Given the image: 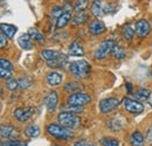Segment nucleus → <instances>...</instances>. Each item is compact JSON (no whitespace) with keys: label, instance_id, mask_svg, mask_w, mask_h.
<instances>
[{"label":"nucleus","instance_id":"12","mask_svg":"<svg viewBox=\"0 0 152 146\" xmlns=\"http://www.w3.org/2000/svg\"><path fill=\"white\" fill-rule=\"evenodd\" d=\"M62 75L56 72H52L47 75V83L50 85V87H58L61 83H62Z\"/></svg>","mask_w":152,"mask_h":146},{"label":"nucleus","instance_id":"6","mask_svg":"<svg viewBox=\"0 0 152 146\" xmlns=\"http://www.w3.org/2000/svg\"><path fill=\"white\" fill-rule=\"evenodd\" d=\"M121 104L119 99L115 98V97H109V98H104L99 102V111L102 113H108L114 111L116 108H118V105Z\"/></svg>","mask_w":152,"mask_h":146},{"label":"nucleus","instance_id":"41","mask_svg":"<svg viewBox=\"0 0 152 146\" xmlns=\"http://www.w3.org/2000/svg\"><path fill=\"white\" fill-rule=\"evenodd\" d=\"M55 146H58V145H55Z\"/></svg>","mask_w":152,"mask_h":146},{"label":"nucleus","instance_id":"35","mask_svg":"<svg viewBox=\"0 0 152 146\" xmlns=\"http://www.w3.org/2000/svg\"><path fill=\"white\" fill-rule=\"evenodd\" d=\"M1 146H26V144L21 143V142H15V140H10L6 143H2Z\"/></svg>","mask_w":152,"mask_h":146},{"label":"nucleus","instance_id":"39","mask_svg":"<svg viewBox=\"0 0 152 146\" xmlns=\"http://www.w3.org/2000/svg\"><path fill=\"white\" fill-rule=\"evenodd\" d=\"M148 139H149L150 142H152V128L148 131Z\"/></svg>","mask_w":152,"mask_h":146},{"label":"nucleus","instance_id":"38","mask_svg":"<svg viewBox=\"0 0 152 146\" xmlns=\"http://www.w3.org/2000/svg\"><path fill=\"white\" fill-rule=\"evenodd\" d=\"M74 146H96L94 143H90V142H87V140H80V142H76Z\"/></svg>","mask_w":152,"mask_h":146},{"label":"nucleus","instance_id":"33","mask_svg":"<svg viewBox=\"0 0 152 146\" xmlns=\"http://www.w3.org/2000/svg\"><path fill=\"white\" fill-rule=\"evenodd\" d=\"M0 64H1V67L5 68V69H8V70H12V69H13L12 63H11L8 60H6V58H1V60H0Z\"/></svg>","mask_w":152,"mask_h":146},{"label":"nucleus","instance_id":"30","mask_svg":"<svg viewBox=\"0 0 152 146\" xmlns=\"http://www.w3.org/2000/svg\"><path fill=\"white\" fill-rule=\"evenodd\" d=\"M0 76H1V78H4V80H11V78H12V73H11V70L0 67Z\"/></svg>","mask_w":152,"mask_h":146},{"label":"nucleus","instance_id":"24","mask_svg":"<svg viewBox=\"0 0 152 146\" xmlns=\"http://www.w3.org/2000/svg\"><path fill=\"white\" fill-rule=\"evenodd\" d=\"M134 33H136V29H133L130 25H128V26H125V27L123 28V37H124V40L128 41V42L132 40Z\"/></svg>","mask_w":152,"mask_h":146},{"label":"nucleus","instance_id":"3","mask_svg":"<svg viewBox=\"0 0 152 146\" xmlns=\"http://www.w3.org/2000/svg\"><path fill=\"white\" fill-rule=\"evenodd\" d=\"M57 120H58L60 125L69 128H76L81 123V119H80L78 116H76L74 112H68V111H63V112L58 113Z\"/></svg>","mask_w":152,"mask_h":146},{"label":"nucleus","instance_id":"7","mask_svg":"<svg viewBox=\"0 0 152 146\" xmlns=\"http://www.w3.org/2000/svg\"><path fill=\"white\" fill-rule=\"evenodd\" d=\"M123 105H124V109L130 113H140V112L144 111V105L142 103H139L137 99L124 98Z\"/></svg>","mask_w":152,"mask_h":146},{"label":"nucleus","instance_id":"29","mask_svg":"<svg viewBox=\"0 0 152 146\" xmlns=\"http://www.w3.org/2000/svg\"><path fill=\"white\" fill-rule=\"evenodd\" d=\"M31 84H32V80L29 77H25V78H20L19 80V87L21 89H27Z\"/></svg>","mask_w":152,"mask_h":146},{"label":"nucleus","instance_id":"19","mask_svg":"<svg viewBox=\"0 0 152 146\" xmlns=\"http://www.w3.org/2000/svg\"><path fill=\"white\" fill-rule=\"evenodd\" d=\"M111 55L114 56L115 58H117V60H123V58L126 56V52H125V49H124L122 46L115 45L114 49H113V52H111Z\"/></svg>","mask_w":152,"mask_h":146},{"label":"nucleus","instance_id":"9","mask_svg":"<svg viewBox=\"0 0 152 146\" xmlns=\"http://www.w3.org/2000/svg\"><path fill=\"white\" fill-rule=\"evenodd\" d=\"M33 113H34V109L33 108H19V109H17L14 111L15 118L19 122H22V123L28 120L32 117Z\"/></svg>","mask_w":152,"mask_h":146},{"label":"nucleus","instance_id":"40","mask_svg":"<svg viewBox=\"0 0 152 146\" xmlns=\"http://www.w3.org/2000/svg\"><path fill=\"white\" fill-rule=\"evenodd\" d=\"M126 89L129 90V92H131V90H132V87H131V83H126Z\"/></svg>","mask_w":152,"mask_h":146},{"label":"nucleus","instance_id":"16","mask_svg":"<svg viewBox=\"0 0 152 146\" xmlns=\"http://www.w3.org/2000/svg\"><path fill=\"white\" fill-rule=\"evenodd\" d=\"M68 54L72 55V56H83L84 55V50H83V47L78 43V42H73L69 48H68Z\"/></svg>","mask_w":152,"mask_h":146},{"label":"nucleus","instance_id":"14","mask_svg":"<svg viewBox=\"0 0 152 146\" xmlns=\"http://www.w3.org/2000/svg\"><path fill=\"white\" fill-rule=\"evenodd\" d=\"M32 37L31 35L27 33V34H22V35H20L19 39H18V43H19V46L22 48V49H26V50H29V49H32V47H33V45H32Z\"/></svg>","mask_w":152,"mask_h":146},{"label":"nucleus","instance_id":"27","mask_svg":"<svg viewBox=\"0 0 152 146\" xmlns=\"http://www.w3.org/2000/svg\"><path fill=\"white\" fill-rule=\"evenodd\" d=\"M88 0H76L75 5H74V9L76 12H83L87 6H88Z\"/></svg>","mask_w":152,"mask_h":146},{"label":"nucleus","instance_id":"34","mask_svg":"<svg viewBox=\"0 0 152 146\" xmlns=\"http://www.w3.org/2000/svg\"><path fill=\"white\" fill-rule=\"evenodd\" d=\"M81 87L77 84V83H68V84H66V87H64V89L67 90V91H75L77 89H80Z\"/></svg>","mask_w":152,"mask_h":146},{"label":"nucleus","instance_id":"5","mask_svg":"<svg viewBox=\"0 0 152 146\" xmlns=\"http://www.w3.org/2000/svg\"><path fill=\"white\" fill-rule=\"evenodd\" d=\"M90 101H91V97L89 95L84 92H74L68 97L67 103L70 105H76V107H84L89 104Z\"/></svg>","mask_w":152,"mask_h":146},{"label":"nucleus","instance_id":"10","mask_svg":"<svg viewBox=\"0 0 152 146\" xmlns=\"http://www.w3.org/2000/svg\"><path fill=\"white\" fill-rule=\"evenodd\" d=\"M57 103H58V97H57V92L56 91H50L48 92V95L45 97V104L47 107V110L49 112L54 111L56 109Z\"/></svg>","mask_w":152,"mask_h":146},{"label":"nucleus","instance_id":"2","mask_svg":"<svg viewBox=\"0 0 152 146\" xmlns=\"http://www.w3.org/2000/svg\"><path fill=\"white\" fill-rule=\"evenodd\" d=\"M69 70L75 77L84 78L90 73V66L86 60H78L69 64Z\"/></svg>","mask_w":152,"mask_h":146},{"label":"nucleus","instance_id":"28","mask_svg":"<svg viewBox=\"0 0 152 146\" xmlns=\"http://www.w3.org/2000/svg\"><path fill=\"white\" fill-rule=\"evenodd\" d=\"M101 144L103 146H119V142L115 138H103Z\"/></svg>","mask_w":152,"mask_h":146},{"label":"nucleus","instance_id":"1","mask_svg":"<svg viewBox=\"0 0 152 146\" xmlns=\"http://www.w3.org/2000/svg\"><path fill=\"white\" fill-rule=\"evenodd\" d=\"M47 132L48 134H50L52 137L61 139V140H69L74 137V133L69 130V128L62 126V125H57V124H50L47 126Z\"/></svg>","mask_w":152,"mask_h":146},{"label":"nucleus","instance_id":"20","mask_svg":"<svg viewBox=\"0 0 152 146\" xmlns=\"http://www.w3.org/2000/svg\"><path fill=\"white\" fill-rule=\"evenodd\" d=\"M134 95V98L137 99V101H146L149 97H150V95H151V91L149 90V89H139V90H137L136 93H133Z\"/></svg>","mask_w":152,"mask_h":146},{"label":"nucleus","instance_id":"17","mask_svg":"<svg viewBox=\"0 0 152 146\" xmlns=\"http://www.w3.org/2000/svg\"><path fill=\"white\" fill-rule=\"evenodd\" d=\"M70 19H72V14H70V12H64L62 15H60V17L56 19V28L61 29V28L66 27V26L69 23Z\"/></svg>","mask_w":152,"mask_h":146},{"label":"nucleus","instance_id":"32","mask_svg":"<svg viewBox=\"0 0 152 146\" xmlns=\"http://www.w3.org/2000/svg\"><path fill=\"white\" fill-rule=\"evenodd\" d=\"M6 87L10 90H15L19 87V81H17V80H8L7 83H6Z\"/></svg>","mask_w":152,"mask_h":146},{"label":"nucleus","instance_id":"36","mask_svg":"<svg viewBox=\"0 0 152 146\" xmlns=\"http://www.w3.org/2000/svg\"><path fill=\"white\" fill-rule=\"evenodd\" d=\"M7 39L8 37L1 32V34H0V48H5L7 46Z\"/></svg>","mask_w":152,"mask_h":146},{"label":"nucleus","instance_id":"23","mask_svg":"<svg viewBox=\"0 0 152 146\" xmlns=\"http://www.w3.org/2000/svg\"><path fill=\"white\" fill-rule=\"evenodd\" d=\"M25 134L27 137H29V138H35L40 134V128L37 126V125H29L25 130Z\"/></svg>","mask_w":152,"mask_h":146},{"label":"nucleus","instance_id":"4","mask_svg":"<svg viewBox=\"0 0 152 146\" xmlns=\"http://www.w3.org/2000/svg\"><path fill=\"white\" fill-rule=\"evenodd\" d=\"M114 47H115L114 40H105V41L101 42L95 50V54H94L95 58H97V60L105 58L108 55L111 54V52H113Z\"/></svg>","mask_w":152,"mask_h":146},{"label":"nucleus","instance_id":"21","mask_svg":"<svg viewBox=\"0 0 152 146\" xmlns=\"http://www.w3.org/2000/svg\"><path fill=\"white\" fill-rule=\"evenodd\" d=\"M28 34L31 35V37L33 40H35L39 43H43L45 42V36L39 32L37 28H29L28 29Z\"/></svg>","mask_w":152,"mask_h":146},{"label":"nucleus","instance_id":"18","mask_svg":"<svg viewBox=\"0 0 152 146\" xmlns=\"http://www.w3.org/2000/svg\"><path fill=\"white\" fill-rule=\"evenodd\" d=\"M91 13L96 18H101L103 15V8L101 5V0H94V2L91 5Z\"/></svg>","mask_w":152,"mask_h":146},{"label":"nucleus","instance_id":"8","mask_svg":"<svg viewBox=\"0 0 152 146\" xmlns=\"http://www.w3.org/2000/svg\"><path fill=\"white\" fill-rule=\"evenodd\" d=\"M134 29H136L137 35H139L140 37H145L146 35H149V33L151 31V27H150V23L146 20L142 19V20H138L136 22Z\"/></svg>","mask_w":152,"mask_h":146},{"label":"nucleus","instance_id":"13","mask_svg":"<svg viewBox=\"0 0 152 146\" xmlns=\"http://www.w3.org/2000/svg\"><path fill=\"white\" fill-rule=\"evenodd\" d=\"M40 55H41V57H42L43 60H46L47 62H50V61H55L57 58H60L63 54H61L60 52H56V50L45 49V50H42V52L40 53Z\"/></svg>","mask_w":152,"mask_h":146},{"label":"nucleus","instance_id":"11","mask_svg":"<svg viewBox=\"0 0 152 146\" xmlns=\"http://www.w3.org/2000/svg\"><path fill=\"white\" fill-rule=\"evenodd\" d=\"M105 31H107L105 25H104L102 21H99V20H95V21H93V22L89 25V32H90L91 34H94V35L103 34Z\"/></svg>","mask_w":152,"mask_h":146},{"label":"nucleus","instance_id":"31","mask_svg":"<svg viewBox=\"0 0 152 146\" xmlns=\"http://www.w3.org/2000/svg\"><path fill=\"white\" fill-rule=\"evenodd\" d=\"M64 111H68V112H81L82 111V107H76V105H70V104H67L64 108H63Z\"/></svg>","mask_w":152,"mask_h":146},{"label":"nucleus","instance_id":"25","mask_svg":"<svg viewBox=\"0 0 152 146\" xmlns=\"http://www.w3.org/2000/svg\"><path fill=\"white\" fill-rule=\"evenodd\" d=\"M88 18H89V15H88L84 11H83V12H78L75 15L73 22H74L75 25H82V23H84V22L88 20Z\"/></svg>","mask_w":152,"mask_h":146},{"label":"nucleus","instance_id":"26","mask_svg":"<svg viewBox=\"0 0 152 146\" xmlns=\"http://www.w3.org/2000/svg\"><path fill=\"white\" fill-rule=\"evenodd\" d=\"M14 131H15V128H13L12 125H2L0 133H1V137L2 138H10L13 134Z\"/></svg>","mask_w":152,"mask_h":146},{"label":"nucleus","instance_id":"22","mask_svg":"<svg viewBox=\"0 0 152 146\" xmlns=\"http://www.w3.org/2000/svg\"><path fill=\"white\" fill-rule=\"evenodd\" d=\"M131 144L133 146H142L144 144V137L142 136L140 132H138V131L133 132L131 136Z\"/></svg>","mask_w":152,"mask_h":146},{"label":"nucleus","instance_id":"15","mask_svg":"<svg viewBox=\"0 0 152 146\" xmlns=\"http://www.w3.org/2000/svg\"><path fill=\"white\" fill-rule=\"evenodd\" d=\"M0 27H1V28H0V31H1L6 36L8 37V39L14 37L15 33H17V31H18V28H17L15 26L10 25V23H1V26H0Z\"/></svg>","mask_w":152,"mask_h":146},{"label":"nucleus","instance_id":"37","mask_svg":"<svg viewBox=\"0 0 152 146\" xmlns=\"http://www.w3.org/2000/svg\"><path fill=\"white\" fill-rule=\"evenodd\" d=\"M64 12H63V8H61V7H54L53 8V15L55 17V18H58L60 15H62Z\"/></svg>","mask_w":152,"mask_h":146}]
</instances>
